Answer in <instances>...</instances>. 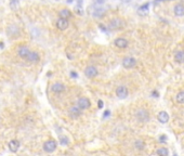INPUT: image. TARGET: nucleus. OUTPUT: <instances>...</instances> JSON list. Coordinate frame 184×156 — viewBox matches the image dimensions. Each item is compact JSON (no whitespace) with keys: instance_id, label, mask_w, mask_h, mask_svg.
<instances>
[{"instance_id":"20e7f679","label":"nucleus","mask_w":184,"mask_h":156,"mask_svg":"<svg viewBox=\"0 0 184 156\" xmlns=\"http://www.w3.org/2000/svg\"><path fill=\"white\" fill-rule=\"evenodd\" d=\"M136 65V60L132 56H127L122 60V66L127 69L133 68L134 66Z\"/></svg>"},{"instance_id":"a878e982","label":"nucleus","mask_w":184,"mask_h":156,"mask_svg":"<svg viewBox=\"0 0 184 156\" xmlns=\"http://www.w3.org/2000/svg\"><path fill=\"white\" fill-rule=\"evenodd\" d=\"M17 2H19V0H11V2H10L11 8H13V6H14V4H16Z\"/></svg>"},{"instance_id":"0eeeda50","label":"nucleus","mask_w":184,"mask_h":156,"mask_svg":"<svg viewBox=\"0 0 184 156\" xmlns=\"http://www.w3.org/2000/svg\"><path fill=\"white\" fill-rule=\"evenodd\" d=\"M90 105H91L90 100L87 99V98H80V99H78L77 106L80 110H87V108L90 107Z\"/></svg>"},{"instance_id":"393cba45","label":"nucleus","mask_w":184,"mask_h":156,"mask_svg":"<svg viewBox=\"0 0 184 156\" xmlns=\"http://www.w3.org/2000/svg\"><path fill=\"white\" fill-rule=\"evenodd\" d=\"M68 142L69 141H68V138H67V136H60V143L62 145H67L68 144Z\"/></svg>"},{"instance_id":"a211bd4d","label":"nucleus","mask_w":184,"mask_h":156,"mask_svg":"<svg viewBox=\"0 0 184 156\" xmlns=\"http://www.w3.org/2000/svg\"><path fill=\"white\" fill-rule=\"evenodd\" d=\"M148 6H149V3L148 2H145L144 4H142V6L139 8V14L141 15H146L147 13H148Z\"/></svg>"},{"instance_id":"423d86ee","label":"nucleus","mask_w":184,"mask_h":156,"mask_svg":"<svg viewBox=\"0 0 184 156\" xmlns=\"http://www.w3.org/2000/svg\"><path fill=\"white\" fill-rule=\"evenodd\" d=\"M114 45L116 46L117 48H119V49H125V48H127L128 45H129V41L126 38H123V37H118V38L115 39Z\"/></svg>"},{"instance_id":"39448f33","label":"nucleus","mask_w":184,"mask_h":156,"mask_svg":"<svg viewBox=\"0 0 184 156\" xmlns=\"http://www.w3.org/2000/svg\"><path fill=\"white\" fill-rule=\"evenodd\" d=\"M129 94V91H128V88L126 86H119L117 87L116 89V95L119 98V99H126Z\"/></svg>"},{"instance_id":"b1692460","label":"nucleus","mask_w":184,"mask_h":156,"mask_svg":"<svg viewBox=\"0 0 184 156\" xmlns=\"http://www.w3.org/2000/svg\"><path fill=\"white\" fill-rule=\"evenodd\" d=\"M104 13H105V10H104V9H96L95 12L93 13V15H94L95 17H97V19H100V17L103 16Z\"/></svg>"},{"instance_id":"ddd939ff","label":"nucleus","mask_w":184,"mask_h":156,"mask_svg":"<svg viewBox=\"0 0 184 156\" xmlns=\"http://www.w3.org/2000/svg\"><path fill=\"white\" fill-rule=\"evenodd\" d=\"M19 145H21V143H19V140H11L10 142H9V149H10L11 152H13V153H15V152L19 151Z\"/></svg>"},{"instance_id":"7ed1b4c3","label":"nucleus","mask_w":184,"mask_h":156,"mask_svg":"<svg viewBox=\"0 0 184 156\" xmlns=\"http://www.w3.org/2000/svg\"><path fill=\"white\" fill-rule=\"evenodd\" d=\"M58 147V143L54 140H48L43 143V150H45L47 153H52L54 152Z\"/></svg>"},{"instance_id":"f03ea898","label":"nucleus","mask_w":184,"mask_h":156,"mask_svg":"<svg viewBox=\"0 0 184 156\" xmlns=\"http://www.w3.org/2000/svg\"><path fill=\"white\" fill-rule=\"evenodd\" d=\"M135 118L140 123H147L149 120V113L144 108H140L135 112Z\"/></svg>"},{"instance_id":"412c9836","label":"nucleus","mask_w":184,"mask_h":156,"mask_svg":"<svg viewBox=\"0 0 184 156\" xmlns=\"http://www.w3.org/2000/svg\"><path fill=\"white\" fill-rule=\"evenodd\" d=\"M134 147H135L136 150L142 151V150L145 149V142L143 140H141V139H139V140H136L135 142H134Z\"/></svg>"},{"instance_id":"9d476101","label":"nucleus","mask_w":184,"mask_h":156,"mask_svg":"<svg viewBox=\"0 0 184 156\" xmlns=\"http://www.w3.org/2000/svg\"><path fill=\"white\" fill-rule=\"evenodd\" d=\"M84 75L87 76L88 78H94L95 76L97 75V69L95 66H88L86 67V69H84Z\"/></svg>"},{"instance_id":"bb28decb","label":"nucleus","mask_w":184,"mask_h":156,"mask_svg":"<svg viewBox=\"0 0 184 156\" xmlns=\"http://www.w3.org/2000/svg\"><path fill=\"white\" fill-rule=\"evenodd\" d=\"M166 139H167V136H160V142H165L166 141Z\"/></svg>"},{"instance_id":"5701e85b","label":"nucleus","mask_w":184,"mask_h":156,"mask_svg":"<svg viewBox=\"0 0 184 156\" xmlns=\"http://www.w3.org/2000/svg\"><path fill=\"white\" fill-rule=\"evenodd\" d=\"M175 100H177L178 103L184 104V91H180V92L175 95Z\"/></svg>"},{"instance_id":"c85d7f7f","label":"nucleus","mask_w":184,"mask_h":156,"mask_svg":"<svg viewBox=\"0 0 184 156\" xmlns=\"http://www.w3.org/2000/svg\"><path fill=\"white\" fill-rule=\"evenodd\" d=\"M102 106H103V102L100 100V101H99V107H102Z\"/></svg>"},{"instance_id":"4be33fe9","label":"nucleus","mask_w":184,"mask_h":156,"mask_svg":"<svg viewBox=\"0 0 184 156\" xmlns=\"http://www.w3.org/2000/svg\"><path fill=\"white\" fill-rule=\"evenodd\" d=\"M156 154H157L158 156H168L169 152L166 147H159V149L156 151Z\"/></svg>"},{"instance_id":"cd10ccee","label":"nucleus","mask_w":184,"mask_h":156,"mask_svg":"<svg viewBox=\"0 0 184 156\" xmlns=\"http://www.w3.org/2000/svg\"><path fill=\"white\" fill-rule=\"evenodd\" d=\"M71 76H73L74 78H76V77H77V74H76L75 72H71Z\"/></svg>"},{"instance_id":"dca6fc26","label":"nucleus","mask_w":184,"mask_h":156,"mask_svg":"<svg viewBox=\"0 0 184 156\" xmlns=\"http://www.w3.org/2000/svg\"><path fill=\"white\" fill-rule=\"evenodd\" d=\"M157 118L161 124H167L169 121V114L165 110H161V112L158 113Z\"/></svg>"},{"instance_id":"6e6552de","label":"nucleus","mask_w":184,"mask_h":156,"mask_svg":"<svg viewBox=\"0 0 184 156\" xmlns=\"http://www.w3.org/2000/svg\"><path fill=\"white\" fill-rule=\"evenodd\" d=\"M29 53H30L29 48L26 47V46H21V47L17 49V54H19V56L21 58H24V60L27 58V56L29 55Z\"/></svg>"},{"instance_id":"f3484780","label":"nucleus","mask_w":184,"mask_h":156,"mask_svg":"<svg viewBox=\"0 0 184 156\" xmlns=\"http://www.w3.org/2000/svg\"><path fill=\"white\" fill-rule=\"evenodd\" d=\"M69 115L71 117H74V118H77V117H79L81 115V110L78 106H74V107H71L69 110Z\"/></svg>"},{"instance_id":"f257e3e1","label":"nucleus","mask_w":184,"mask_h":156,"mask_svg":"<svg viewBox=\"0 0 184 156\" xmlns=\"http://www.w3.org/2000/svg\"><path fill=\"white\" fill-rule=\"evenodd\" d=\"M126 26V22L120 17H115V19L110 20L108 23V28L112 30H118L121 29Z\"/></svg>"},{"instance_id":"9b49d317","label":"nucleus","mask_w":184,"mask_h":156,"mask_svg":"<svg viewBox=\"0 0 184 156\" xmlns=\"http://www.w3.org/2000/svg\"><path fill=\"white\" fill-rule=\"evenodd\" d=\"M6 34L9 37H14V36H19V29L17 26L15 25H10L6 28Z\"/></svg>"},{"instance_id":"f8f14e48","label":"nucleus","mask_w":184,"mask_h":156,"mask_svg":"<svg viewBox=\"0 0 184 156\" xmlns=\"http://www.w3.org/2000/svg\"><path fill=\"white\" fill-rule=\"evenodd\" d=\"M51 90L53 91L54 93H61L65 90V86L62 84V82H55L51 86Z\"/></svg>"},{"instance_id":"aec40b11","label":"nucleus","mask_w":184,"mask_h":156,"mask_svg":"<svg viewBox=\"0 0 184 156\" xmlns=\"http://www.w3.org/2000/svg\"><path fill=\"white\" fill-rule=\"evenodd\" d=\"M60 17H63V19H71V12L68 10V9H63V10L60 11Z\"/></svg>"},{"instance_id":"1a4fd4ad","label":"nucleus","mask_w":184,"mask_h":156,"mask_svg":"<svg viewBox=\"0 0 184 156\" xmlns=\"http://www.w3.org/2000/svg\"><path fill=\"white\" fill-rule=\"evenodd\" d=\"M69 26V22L67 19H63V17H60V19L56 21V27L60 30H65L67 29Z\"/></svg>"},{"instance_id":"6ab92c4d","label":"nucleus","mask_w":184,"mask_h":156,"mask_svg":"<svg viewBox=\"0 0 184 156\" xmlns=\"http://www.w3.org/2000/svg\"><path fill=\"white\" fill-rule=\"evenodd\" d=\"M174 60L178 63H183L184 62V51L183 50H180L177 53L174 54Z\"/></svg>"},{"instance_id":"4468645a","label":"nucleus","mask_w":184,"mask_h":156,"mask_svg":"<svg viewBox=\"0 0 184 156\" xmlns=\"http://www.w3.org/2000/svg\"><path fill=\"white\" fill-rule=\"evenodd\" d=\"M39 60H40V56H39V54L36 51H30L29 55L26 58V61H28L30 63H37L39 62Z\"/></svg>"},{"instance_id":"2eb2a0df","label":"nucleus","mask_w":184,"mask_h":156,"mask_svg":"<svg viewBox=\"0 0 184 156\" xmlns=\"http://www.w3.org/2000/svg\"><path fill=\"white\" fill-rule=\"evenodd\" d=\"M173 12L177 16H183L184 15V4L182 3H178L174 6L173 8Z\"/></svg>"}]
</instances>
